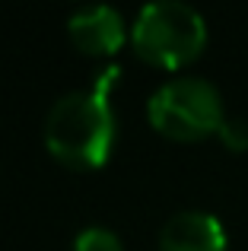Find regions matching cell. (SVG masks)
I'll return each instance as SVG.
<instances>
[{"label":"cell","mask_w":248,"mask_h":251,"mask_svg":"<svg viewBox=\"0 0 248 251\" xmlns=\"http://www.w3.org/2000/svg\"><path fill=\"white\" fill-rule=\"evenodd\" d=\"M159 251H226V229L204 210H181L162 226Z\"/></svg>","instance_id":"cell-5"},{"label":"cell","mask_w":248,"mask_h":251,"mask_svg":"<svg viewBox=\"0 0 248 251\" xmlns=\"http://www.w3.org/2000/svg\"><path fill=\"white\" fill-rule=\"evenodd\" d=\"M130 38L134 51L147 64L178 70L204 51L207 23L194 6L181 0H156L137 13Z\"/></svg>","instance_id":"cell-2"},{"label":"cell","mask_w":248,"mask_h":251,"mask_svg":"<svg viewBox=\"0 0 248 251\" xmlns=\"http://www.w3.org/2000/svg\"><path fill=\"white\" fill-rule=\"evenodd\" d=\"M74 251H124L121 239L105 226H89L74 239Z\"/></svg>","instance_id":"cell-6"},{"label":"cell","mask_w":248,"mask_h":251,"mask_svg":"<svg viewBox=\"0 0 248 251\" xmlns=\"http://www.w3.org/2000/svg\"><path fill=\"white\" fill-rule=\"evenodd\" d=\"M217 137L223 140L226 150H232V153H245L248 150V124L239 121V118H226Z\"/></svg>","instance_id":"cell-7"},{"label":"cell","mask_w":248,"mask_h":251,"mask_svg":"<svg viewBox=\"0 0 248 251\" xmlns=\"http://www.w3.org/2000/svg\"><path fill=\"white\" fill-rule=\"evenodd\" d=\"M118 83V67L99 74L93 89L64 92L45 115V147L70 169H99L112 156L118 121L108 89Z\"/></svg>","instance_id":"cell-1"},{"label":"cell","mask_w":248,"mask_h":251,"mask_svg":"<svg viewBox=\"0 0 248 251\" xmlns=\"http://www.w3.org/2000/svg\"><path fill=\"white\" fill-rule=\"evenodd\" d=\"M147 118L169 140H204L220 134L226 115L217 86L200 76H175L166 80L147 102Z\"/></svg>","instance_id":"cell-3"},{"label":"cell","mask_w":248,"mask_h":251,"mask_svg":"<svg viewBox=\"0 0 248 251\" xmlns=\"http://www.w3.org/2000/svg\"><path fill=\"white\" fill-rule=\"evenodd\" d=\"M70 42L86 54H115L127 38L124 16L108 3H89L70 13L67 19Z\"/></svg>","instance_id":"cell-4"}]
</instances>
